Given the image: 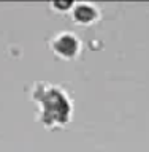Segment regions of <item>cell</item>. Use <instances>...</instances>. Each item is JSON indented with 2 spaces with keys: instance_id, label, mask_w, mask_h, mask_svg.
<instances>
[{
  "instance_id": "obj_1",
  "label": "cell",
  "mask_w": 149,
  "mask_h": 152,
  "mask_svg": "<svg viewBox=\"0 0 149 152\" xmlns=\"http://www.w3.org/2000/svg\"><path fill=\"white\" fill-rule=\"evenodd\" d=\"M43 103H45V117L46 122H64L68 117L70 106L67 98L57 90H49L46 92V95L43 97Z\"/></svg>"
},
{
  "instance_id": "obj_2",
  "label": "cell",
  "mask_w": 149,
  "mask_h": 152,
  "mask_svg": "<svg viewBox=\"0 0 149 152\" xmlns=\"http://www.w3.org/2000/svg\"><path fill=\"white\" fill-rule=\"evenodd\" d=\"M54 48L62 56H73L76 49H78V41L75 40V37L67 33V35H62L57 38V41L54 43Z\"/></svg>"
},
{
  "instance_id": "obj_3",
  "label": "cell",
  "mask_w": 149,
  "mask_h": 152,
  "mask_svg": "<svg viewBox=\"0 0 149 152\" xmlns=\"http://www.w3.org/2000/svg\"><path fill=\"white\" fill-rule=\"evenodd\" d=\"M75 16L81 22H89L95 18V10L87 3H81L75 8Z\"/></svg>"
},
{
  "instance_id": "obj_4",
  "label": "cell",
  "mask_w": 149,
  "mask_h": 152,
  "mask_svg": "<svg viewBox=\"0 0 149 152\" xmlns=\"http://www.w3.org/2000/svg\"><path fill=\"white\" fill-rule=\"evenodd\" d=\"M54 5H56V7H59V8H67V7H70L71 3L70 2H62V3L60 2H56Z\"/></svg>"
}]
</instances>
